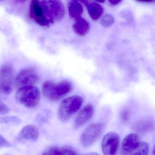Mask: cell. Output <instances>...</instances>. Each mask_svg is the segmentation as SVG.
<instances>
[{
  "label": "cell",
  "instance_id": "cell-1",
  "mask_svg": "<svg viewBox=\"0 0 155 155\" xmlns=\"http://www.w3.org/2000/svg\"><path fill=\"white\" fill-rule=\"evenodd\" d=\"M72 85L68 81L56 83L48 81L44 83L42 87V93L46 98L51 101H57L68 94L71 91Z\"/></svg>",
  "mask_w": 155,
  "mask_h": 155
},
{
  "label": "cell",
  "instance_id": "cell-2",
  "mask_svg": "<svg viewBox=\"0 0 155 155\" xmlns=\"http://www.w3.org/2000/svg\"><path fill=\"white\" fill-rule=\"evenodd\" d=\"M40 96V90L35 86L19 88L15 94L17 102L29 108H35L38 105Z\"/></svg>",
  "mask_w": 155,
  "mask_h": 155
},
{
  "label": "cell",
  "instance_id": "cell-3",
  "mask_svg": "<svg viewBox=\"0 0 155 155\" xmlns=\"http://www.w3.org/2000/svg\"><path fill=\"white\" fill-rule=\"evenodd\" d=\"M84 102L79 96H73L64 100L59 107L58 117L62 122L69 120L79 110Z\"/></svg>",
  "mask_w": 155,
  "mask_h": 155
},
{
  "label": "cell",
  "instance_id": "cell-4",
  "mask_svg": "<svg viewBox=\"0 0 155 155\" xmlns=\"http://www.w3.org/2000/svg\"><path fill=\"white\" fill-rule=\"evenodd\" d=\"M45 15L50 24L61 21L64 17L65 9L61 1H41Z\"/></svg>",
  "mask_w": 155,
  "mask_h": 155
},
{
  "label": "cell",
  "instance_id": "cell-5",
  "mask_svg": "<svg viewBox=\"0 0 155 155\" xmlns=\"http://www.w3.org/2000/svg\"><path fill=\"white\" fill-rule=\"evenodd\" d=\"M14 71L11 65H4L0 68V93L9 95L12 92Z\"/></svg>",
  "mask_w": 155,
  "mask_h": 155
},
{
  "label": "cell",
  "instance_id": "cell-6",
  "mask_svg": "<svg viewBox=\"0 0 155 155\" xmlns=\"http://www.w3.org/2000/svg\"><path fill=\"white\" fill-rule=\"evenodd\" d=\"M104 126L102 123H95L88 126L82 133L80 137L81 144L85 147L92 146L102 134Z\"/></svg>",
  "mask_w": 155,
  "mask_h": 155
},
{
  "label": "cell",
  "instance_id": "cell-7",
  "mask_svg": "<svg viewBox=\"0 0 155 155\" xmlns=\"http://www.w3.org/2000/svg\"><path fill=\"white\" fill-rule=\"evenodd\" d=\"M40 80L39 75L36 71L31 68H25L21 70L16 75L15 83L19 88L24 86H34Z\"/></svg>",
  "mask_w": 155,
  "mask_h": 155
},
{
  "label": "cell",
  "instance_id": "cell-8",
  "mask_svg": "<svg viewBox=\"0 0 155 155\" xmlns=\"http://www.w3.org/2000/svg\"><path fill=\"white\" fill-rule=\"evenodd\" d=\"M120 144V137L117 133L111 132L103 139L102 151L104 155H117Z\"/></svg>",
  "mask_w": 155,
  "mask_h": 155
},
{
  "label": "cell",
  "instance_id": "cell-9",
  "mask_svg": "<svg viewBox=\"0 0 155 155\" xmlns=\"http://www.w3.org/2000/svg\"><path fill=\"white\" fill-rule=\"evenodd\" d=\"M30 16L36 23L42 26H48L50 23L44 12L41 1L33 0L30 5Z\"/></svg>",
  "mask_w": 155,
  "mask_h": 155
},
{
  "label": "cell",
  "instance_id": "cell-10",
  "mask_svg": "<svg viewBox=\"0 0 155 155\" xmlns=\"http://www.w3.org/2000/svg\"><path fill=\"white\" fill-rule=\"evenodd\" d=\"M141 141L138 135L131 133L127 136L122 142L121 155H130L140 144Z\"/></svg>",
  "mask_w": 155,
  "mask_h": 155
},
{
  "label": "cell",
  "instance_id": "cell-11",
  "mask_svg": "<svg viewBox=\"0 0 155 155\" xmlns=\"http://www.w3.org/2000/svg\"><path fill=\"white\" fill-rule=\"evenodd\" d=\"M94 108L91 104H87L79 112L75 118L74 126L79 128L87 123L94 115Z\"/></svg>",
  "mask_w": 155,
  "mask_h": 155
},
{
  "label": "cell",
  "instance_id": "cell-12",
  "mask_svg": "<svg viewBox=\"0 0 155 155\" xmlns=\"http://www.w3.org/2000/svg\"><path fill=\"white\" fill-rule=\"evenodd\" d=\"M84 4L86 5L88 13L94 21H97L104 13V8L98 3L86 1Z\"/></svg>",
  "mask_w": 155,
  "mask_h": 155
},
{
  "label": "cell",
  "instance_id": "cell-13",
  "mask_svg": "<svg viewBox=\"0 0 155 155\" xmlns=\"http://www.w3.org/2000/svg\"><path fill=\"white\" fill-rule=\"evenodd\" d=\"M20 136L22 139L28 141H35L39 137V131L36 126L28 125L22 129Z\"/></svg>",
  "mask_w": 155,
  "mask_h": 155
},
{
  "label": "cell",
  "instance_id": "cell-14",
  "mask_svg": "<svg viewBox=\"0 0 155 155\" xmlns=\"http://www.w3.org/2000/svg\"><path fill=\"white\" fill-rule=\"evenodd\" d=\"M73 27L76 34L80 36H84L89 31L90 24L85 19L80 17L75 20Z\"/></svg>",
  "mask_w": 155,
  "mask_h": 155
},
{
  "label": "cell",
  "instance_id": "cell-15",
  "mask_svg": "<svg viewBox=\"0 0 155 155\" xmlns=\"http://www.w3.org/2000/svg\"><path fill=\"white\" fill-rule=\"evenodd\" d=\"M68 9L70 17L75 20L80 18L83 12V6L77 1H70L68 5Z\"/></svg>",
  "mask_w": 155,
  "mask_h": 155
},
{
  "label": "cell",
  "instance_id": "cell-16",
  "mask_svg": "<svg viewBox=\"0 0 155 155\" xmlns=\"http://www.w3.org/2000/svg\"><path fill=\"white\" fill-rule=\"evenodd\" d=\"M149 145L146 142H142L138 147L130 155H148L149 151Z\"/></svg>",
  "mask_w": 155,
  "mask_h": 155
},
{
  "label": "cell",
  "instance_id": "cell-17",
  "mask_svg": "<svg viewBox=\"0 0 155 155\" xmlns=\"http://www.w3.org/2000/svg\"><path fill=\"white\" fill-rule=\"evenodd\" d=\"M21 122V119L15 116H7L0 118V123L11 124L14 125H18Z\"/></svg>",
  "mask_w": 155,
  "mask_h": 155
},
{
  "label": "cell",
  "instance_id": "cell-18",
  "mask_svg": "<svg viewBox=\"0 0 155 155\" xmlns=\"http://www.w3.org/2000/svg\"><path fill=\"white\" fill-rule=\"evenodd\" d=\"M42 155H64L62 148L51 147L46 149Z\"/></svg>",
  "mask_w": 155,
  "mask_h": 155
},
{
  "label": "cell",
  "instance_id": "cell-19",
  "mask_svg": "<svg viewBox=\"0 0 155 155\" xmlns=\"http://www.w3.org/2000/svg\"><path fill=\"white\" fill-rule=\"evenodd\" d=\"M114 22V17L110 14H106L102 17L100 24L105 27H108L112 25Z\"/></svg>",
  "mask_w": 155,
  "mask_h": 155
},
{
  "label": "cell",
  "instance_id": "cell-20",
  "mask_svg": "<svg viewBox=\"0 0 155 155\" xmlns=\"http://www.w3.org/2000/svg\"><path fill=\"white\" fill-rule=\"evenodd\" d=\"M10 111L9 107L3 102L0 100V115H4L8 113Z\"/></svg>",
  "mask_w": 155,
  "mask_h": 155
},
{
  "label": "cell",
  "instance_id": "cell-21",
  "mask_svg": "<svg viewBox=\"0 0 155 155\" xmlns=\"http://www.w3.org/2000/svg\"><path fill=\"white\" fill-rule=\"evenodd\" d=\"M64 155H78L77 152L73 147H71L66 146L63 147Z\"/></svg>",
  "mask_w": 155,
  "mask_h": 155
},
{
  "label": "cell",
  "instance_id": "cell-22",
  "mask_svg": "<svg viewBox=\"0 0 155 155\" xmlns=\"http://www.w3.org/2000/svg\"><path fill=\"white\" fill-rule=\"evenodd\" d=\"M11 146V143L0 134V148L9 147Z\"/></svg>",
  "mask_w": 155,
  "mask_h": 155
},
{
  "label": "cell",
  "instance_id": "cell-23",
  "mask_svg": "<svg viewBox=\"0 0 155 155\" xmlns=\"http://www.w3.org/2000/svg\"><path fill=\"white\" fill-rule=\"evenodd\" d=\"M122 120L124 122H127L129 119V113L127 110H125L121 115Z\"/></svg>",
  "mask_w": 155,
  "mask_h": 155
},
{
  "label": "cell",
  "instance_id": "cell-24",
  "mask_svg": "<svg viewBox=\"0 0 155 155\" xmlns=\"http://www.w3.org/2000/svg\"><path fill=\"white\" fill-rule=\"evenodd\" d=\"M109 2L112 5H115L120 3L121 1V0H110L109 1Z\"/></svg>",
  "mask_w": 155,
  "mask_h": 155
},
{
  "label": "cell",
  "instance_id": "cell-25",
  "mask_svg": "<svg viewBox=\"0 0 155 155\" xmlns=\"http://www.w3.org/2000/svg\"><path fill=\"white\" fill-rule=\"evenodd\" d=\"M82 155H99V154H98L97 153H89L86 154Z\"/></svg>",
  "mask_w": 155,
  "mask_h": 155
},
{
  "label": "cell",
  "instance_id": "cell-26",
  "mask_svg": "<svg viewBox=\"0 0 155 155\" xmlns=\"http://www.w3.org/2000/svg\"><path fill=\"white\" fill-rule=\"evenodd\" d=\"M152 155H155V144L153 148V153H152Z\"/></svg>",
  "mask_w": 155,
  "mask_h": 155
}]
</instances>
